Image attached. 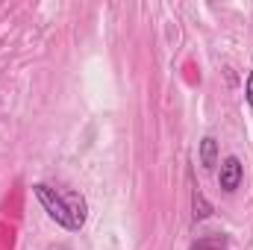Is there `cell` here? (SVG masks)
Masks as SVG:
<instances>
[{
  "instance_id": "cell-1",
  "label": "cell",
  "mask_w": 253,
  "mask_h": 250,
  "mask_svg": "<svg viewBox=\"0 0 253 250\" xmlns=\"http://www.w3.org/2000/svg\"><path fill=\"white\" fill-rule=\"evenodd\" d=\"M33 194L39 197V203L44 206V212H47V215H50L59 227H65V230H74L71 215H68V206H65V197H62V194H56V188L39 183V186H33Z\"/></svg>"
},
{
  "instance_id": "cell-2",
  "label": "cell",
  "mask_w": 253,
  "mask_h": 250,
  "mask_svg": "<svg viewBox=\"0 0 253 250\" xmlns=\"http://www.w3.org/2000/svg\"><path fill=\"white\" fill-rule=\"evenodd\" d=\"M242 177H245L242 162H239L236 156H227V159L221 162V174H218L221 188H224V191H236V188L242 186Z\"/></svg>"
},
{
  "instance_id": "cell-3",
  "label": "cell",
  "mask_w": 253,
  "mask_h": 250,
  "mask_svg": "<svg viewBox=\"0 0 253 250\" xmlns=\"http://www.w3.org/2000/svg\"><path fill=\"white\" fill-rule=\"evenodd\" d=\"M62 197H65V206H68V215H71L74 230H80L85 224V200L80 194H62Z\"/></svg>"
},
{
  "instance_id": "cell-4",
  "label": "cell",
  "mask_w": 253,
  "mask_h": 250,
  "mask_svg": "<svg viewBox=\"0 0 253 250\" xmlns=\"http://www.w3.org/2000/svg\"><path fill=\"white\" fill-rule=\"evenodd\" d=\"M200 165L203 168H215L218 165V141L212 135H206L200 141Z\"/></svg>"
},
{
  "instance_id": "cell-5",
  "label": "cell",
  "mask_w": 253,
  "mask_h": 250,
  "mask_svg": "<svg viewBox=\"0 0 253 250\" xmlns=\"http://www.w3.org/2000/svg\"><path fill=\"white\" fill-rule=\"evenodd\" d=\"M191 209H194V221H203V218L212 215V206L206 203V197H203L200 188H194V194H191Z\"/></svg>"
},
{
  "instance_id": "cell-6",
  "label": "cell",
  "mask_w": 253,
  "mask_h": 250,
  "mask_svg": "<svg viewBox=\"0 0 253 250\" xmlns=\"http://www.w3.org/2000/svg\"><path fill=\"white\" fill-rule=\"evenodd\" d=\"M191 250H227V245H224V239H200Z\"/></svg>"
},
{
  "instance_id": "cell-7",
  "label": "cell",
  "mask_w": 253,
  "mask_h": 250,
  "mask_svg": "<svg viewBox=\"0 0 253 250\" xmlns=\"http://www.w3.org/2000/svg\"><path fill=\"white\" fill-rule=\"evenodd\" d=\"M245 97H248V103H251V109H253V68H251V74H248V85H245Z\"/></svg>"
}]
</instances>
